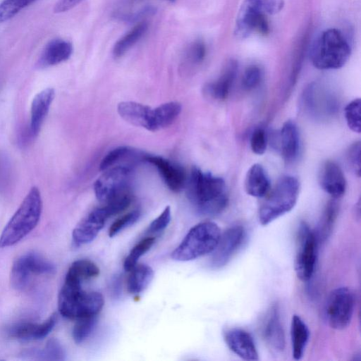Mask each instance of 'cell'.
I'll return each mask as SVG.
<instances>
[{"label":"cell","instance_id":"39","mask_svg":"<svg viewBox=\"0 0 361 361\" xmlns=\"http://www.w3.org/2000/svg\"><path fill=\"white\" fill-rule=\"evenodd\" d=\"M132 149L126 146H121L110 151L99 164L101 171H106L116 164L119 160L129 155Z\"/></svg>","mask_w":361,"mask_h":361},{"label":"cell","instance_id":"45","mask_svg":"<svg viewBox=\"0 0 361 361\" xmlns=\"http://www.w3.org/2000/svg\"><path fill=\"white\" fill-rule=\"evenodd\" d=\"M83 0H58L54 7V11L56 13H63L76 6Z\"/></svg>","mask_w":361,"mask_h":361},{"label":"cell","instance_id":"9","mask_svg":"<svg viewBox=\"0 0 361 361\" xmlns=\"http://www.w3.org/2000/svg\"><path fill=\"white\" fill-rule=\"evenodd\" d=\"M56 271L54 264L35 252L20 255L13 263L11 283L18 290H24L30 284L33 276L51 275Z\"/></svg>","mask_w":361,"mask_h":361},{"label":"cell","instance_id":"37","mask_svg":"<svg viewBox=\"0 0 361 361\" xmlns=\"http://www.w3.org/2000/svg\"><path fill=\"white\" fill-rule=\"evenodd\" d=\"M360 99H355L345 108V118L349 128L353 132L360 133L361 130Z\"/></svg>","mask_w":361,"mask_h":361},{"label":"cell","instance_id":"4","mask_svg":"<svg viewBox=\"0 0 361 361\" xmlns=\"http://www.w3.org/2000/svg\"><path fill=\"white\" fill-rule=\"evenodd\" d=\"M350 53V46L343 34L336 28H329L321 32L313 42L310 59L318 69H338L346 63Z\"/></svg>","mask_w":361,"mask_h":361},{"label":"cell","instance_id":"13","mask_svg":"<svg viewBox=\"0 0 361 361\" xmlns=\"http://www.w3.org/2000/svg\"><path fill=\"white\" fill-rule=\"evenodd\" d=\"M260 332L270 350L281 353L285 349V334L277 304L271 305L267 310L262 320Z\"/></svg>","mask_w":361,"mask_h":361},{"label":"cell","instance_id":"29","mask_svg":"<svg viewBox=\"0 0 361 361\" xmlns=\"http://www.w3.org/2000/svg\"><path fill=\"white\" fill-rule=\"evenodd\" d=\"M23 355L39 360H63L66 358L63 346L56 339H50L42 348L26 350Z\"/></svg>","mask_w":361,"mask_h":361},{"label":"cell","instance_id":"3","mask_svg":"<svg viewBox=\"0 0 361 361\" xmlns=\"http://www.w3.org/2000/svg\"><path fill=\"white\" fill-rule=\"evenodd\" d=\"M104 303L100 293L85 291L82 288L81 282L65 277L58 298L59 311L63 317L78 319L97 315Z\"/></svg>","mask_w":361,"mask_h":361},{"label":"cell","instance_id":"19","mask_svg":"<svg viewBox=\"0 0 361 361\" xmlns=\"http://www.w3.org/2000/svg\"><path fill=\"white\" fill-rule=\"evenodd\" d=\"M117 111L126 121L152 131L153 109L149 106L135 102H121Z\"/></svg>","mask_w":361,"mask_h":361},{"label":"cell","instance_id":"30","mask_svg":"<svg viewBox=\"0 0 361 361\" xmlns=\"http://www.w3.org/2000/svg\"><path fill=\"white\" fill-rule=\"evenodd\" d=\"M99 274V269L93 262L89 259H78L71 264L66 274V277L82 281L89 280Z\"/></svg>","mask_w":361,"mask_h":361},{"label":"cell","instance_id":"18","mask_svg":"<svg viewBox=\"0 0 361 361\" xmlns=\"http://www.w3.org/2000/svg\"><path fill=\"white\" fill-rule=\"evenodd\" d=\"M143 159L157 167L171 190L179 192L184 187L185 173L180 166L159 156L146 155Z\"/></svg>","mask_w":361,"mask_h":361},{"label":"cell","instance_id":"25","mask_svg":"<svg viewBox=\"0 0 361 361\" xmlns=\"http://www.w3.org/2000/svg\"><path fill=\"white\" fill-rule=\"evenodd\" d=\"M281 154L286 161H292L297 157L300 147L298 128L291 121H287L280 132Z\"/></svg>","mask_w":361,"mask_h":361},{"label":"cell","instance_id":"31","mask_svg":"<svg viewBox=\"0 0 361 361\" xmlns=\"http://www.w3.org/2000/svg\"><path fill=\"white\" fill-rule=\"evenodd\" d=\"M76 320L72 336L75 343L80 344L92 334L97 322V315L82 317Z\"/></svg>","mask_w":361,"mask_h":361},{"label":"cell","instance_id":"40","mask_svg":"<svg viewBox=\"0 0 361 361\" xmlns=\"http://www.w3.org/2000/svg\"><path fill=\"white\" fill-rule=\"evenodd\" d=\"M262 71L257 65H251L245 70L243 75L242 85L247 90L255 88L261 82Z\"/></svg>","mask_w":361,"mask_h":361},{"label":"cell","instance_id":"7","mask_svg":"<svg viewBox=\"0 0 361 361\" xmlns=\"http://www.w3.org/2000/svg\"><path fill=\"white\" fill-rule=\"evenodd\" d=\"M221 234L216 224L212 221L200 223L189 230L171 253V257L176 261L186 262L211 253L216 248Z\"/></svg>","mask_w":361,"mask_h":361},{"label":"cell","instance_id":"47","mask_svg":"<svg viewBox=\"0 0 361 361\" xmlns=\"http://www.w3.org/2000/svg\"><path fill=\"white\" fill-rule=\"evenodd\" d=\"M170 2H174L176 0H168Z\"/></svg>","mask_w":361,"mask_h":361},{"label":"cell","instance_id":"22","mask_svg":"<svg viewBox=\"0 0 361 361\" xmlns=\"http://www.w3.org/2000/svg\"><path fill=\"white\" fill-rule=\"evenodd\" d=\"M270 188V181L264 169L259 164H253L245 176L246 192L252 197H264Z\"/></svg>","mask_w":361,"mask_h":361},{"label":"cell","instance_id":"43","mask_svg":"<svg viewBox=\"0 0 361 361\" xmlns=\"http://www.w3.org/2000/svg\"><path fill=\"white\" fill-rule=\"evenodd\" d=\"M360 142H357L350 147L347 154L350 165L358 176L360 173Z\"/></svg>","mask_w":361,"mask_h":361},{"label":"cell","instance_id":"48","mask_svg":"<svg viewBox=\"0 0 361 361\" xmlns=\"http://www.w3.org/2000/svg\"><path fill=\"white\" fill-rule=\"evenodd\" d=\"M134 1H141V0H134Z\"/></svg>","mask_w":361,"mask_h":361},{"label":"cell","instance_id":"14","mask_svg":"<svg viewBox=\"0 0 361 361\" xmlns=\"http://www.w3.org/2000/svg\"><path fill=\"white\" fill-rule=\"evenodd\" d=\"M109 218L104 207L92 210L73 229L72 233L73 243L79 246L92 241Z\"/></svg>","mask_w":361,"mask_h":361},{"label":"cell","instance_id":"16","mask_svg":"<svg viewBox=\"0 0 361 361\" xmlns=\"http://www.w3.org/2000/svg\"><path fill=\"white\" fill-rule=\"evenodd\" d=\"M322 188L334 199L342 197L346 190V181L340 166L332 161H326L319 176Z\"/></svg>","mask_w":361,"mask_h":361},{"label":"cell","instance_id":"5","mask_svg":"<svg viewBox=\"0 0 361 361\" xmlns=\"http://www.w3.org/2000/svg\"><path fill=\"white\" fill-rule=\"evenodd\" d=\"M283 0H245L237 15L235 35L245 39L257 32L266 36L269 34L268 15L280 12Z\"/></svg>","mask_w":361,"mask_h":361},{"label":"cell","instance_id":"33","mask_svg":"<svg viewBox=\"0 0 361 361\" xmlns=\"http://www.w3.org/2000/svg\"><path fill=\"white\" fill-rule=\"evenodd\" d=\"M37 0H3L0 3V23L7 21Z\"/></svg>","mask_w":361,"mask_h":361},{"label":"cell","instance_id":"11","mask_svg":"<svg viewBox=\"0 0 361 361\" xmlns=\"http://www.w3.org/2000/svg\"><path fill=\"white\" fill-rule=\"evenodd\" d=\"M131 168L114 166L104 173L94 183V190L98 200L106 202L115 195L128 190Z\"/></svg>","mask_w":361,"mask_h":361},{"label":"cell","instance_id":"41","mask_svg":"<svg viewBox=\"0 0 361 361\" xmlns=\"http://www.w3.org/2000/svg\"><path fill=\"white\" fill-rule=\"evenodd\" d=\"M267 137L262 128H257L253 131L250 137V147L252 151L256 154H263L267 149Z\"/></svg>","mask_w":361,"mask_h":361},{"label":"cell","instance_id":"15","mask_svg":"<svg viewBox=\"0 0 361 361\" xmlns=\"http://www.w3.org/2000/svg\"><path fill=\"white\" fill-rule=\"evenodd\" d=\"M224 340L228 348L245 360H257L259 354L252 335L246 330L233 327L224 329Z\"/></svg>","mask_w":361,"mask_h":361},{"label":"cell","instance_id":"36","mask_svg":"<svg viewBox=\"0 0 361 361\" xmlns=\"http://www.w3.org/2000/svg\"><path fill=\"white\" fill-rule=\"evenodd\" d=\"M132 201V196L127 190L123 191L110 199L104 206V209L111 217L114 215L121 213L129 207Z\"/></svg>","mask_w":361,"mask_h":361},{"label":"cell","instance_id":"21","mask_svg":"<svg viewBox=\"0 0 361 361\" xmlns=\"http://www.w3.org/2000/svg\"><path fill=\"white\" fill-rule=\"evenodd\" d=\"M55 91L53 88H46L37 93L32 99L30 108V135L37 137L48 114L54 100Z\"/></svg>","mask_w":361,"mask_h":361},{"label":"cell","instance_id":"35","mask_svg":"<svg viewBox=\"0 0 361 361\" xmlns=\"http://www.w3.org/2000/svg\"><path fill=\"white\" fill-rule=\"evenodd\" d=\"M207 54V47L205 43L201 39H197L192 42L186 49L183 62L190 65H198L205 59Z\"/></svg>","mask_w":361,"mask_h":361},{"label":"cell","instance_id":"34","mask_svg":"<svg viewBox=\"0 0 361 361\" xmlns=\"http://www.w3.org/2000/svg\"><path fill=\"white\" fill-rule=\"evenodd\" d=\"M338 212V205L336 201L330 200L326 204L321 220L319 228V237L321 238H326L330 234L337 217Z\"/></svg>","mask_w":361,"mask_h":361},{"label":"cell","instance_id":"42","mask_svg":"<svg viewBox=\"0 0 361 361\" xmlns=\"http://www.w3.org/2000/svg\"><path fill=\"white\" fill-rule=\"evenodd\" d=\"M171 221V209L167 206L161 214L154 219L149 224L147 232L156 233L164 231L169 225Z\"/></svg>","mask_w":361,"mask_h":361},{"label":"cell","instance_id":"38","mask_svg":"<svg viewBox=\"0 0 361 361\" xmlns=\"http://www.w3.org/2000/svg\"><path fill=\"white\" fill-rule=\"evenodd\" d=\"M140 212L133 210L117 219L110 226L109 237H114L126 228L134 224L140 218Z\"/></svg>","mask_w":361,"mask_h":361},{"label":"cell","instance_id":"6","mask_svg":"<svg viewBox=\"0 0 361 361\" xmlns=\"http://www.w3.org/2000/svg\"><path fill=\"white\" fill-rule=\"evenodd\" d=\"M300 184L296 178L285 176L264 197L258 209L259 223L266 226L291 211L297 203Z\"/></svg>","mask_w":361,"mask_h":361},{"label":"cell","instance_id":"28","mask_svg":"<svg viewBox=\"0 0 361 361\" xmlns=\"http://www.w3.org/2000/svg\"><path fill=\"white\" fill-rule=\"evenodd\" d=\"M147 30V22L137 23L115 43L112 51L114 56L119 58L123 56L145 35Z\"/></svg>","mask_w":361,"mask_h":361},{"label":"cell","instance_id":"23","mask_svg":"<svg viewBox=\"0 0 361 361\" xmlns=\"http://www.w3.org/2000/svg\"><path fill=\"white\" fill-rule=\"evenodd\" d=\"M238 70L236 61L231 60L217 80L209 83L206 90L215 99H224L229 93Z\"/></svg>","mask_w":361,"mask_h":361},{"label":"cell","instance_id":"27","mask_svg":"<svg viewBox=\"0 0 361 361\" xmlns=\"http://www.w3.org/2000/svg\"><path fill=\"white\" fill-rule=\"evenodd\" d=\"M181 111V105L177 102L162 104L153 109L152 131L170 126Z\"/></svg>","mask_w":361,"mask_h":361},{"label":"cell","instance_id":"24","mask_svg":"<svg viewBox=\"0 0 361 361\" xmlns=\"http://www.w3.org/2000/svg\"><path fill=\"white\" fill-rule=\"evenodd\" d=\"M310 338V331L302 318L294 314L290 323L292 355L295 360H300L305 353Z\"/></svg>","mask_w":361,"mask_h":361},{"label":"cell","instance_id":"12","mask_svg":"<svg viewBox=\"0 0 361 361\" xmlns=\"http://www.w3.org/2000/svg\"><path fill=\"white\" fill-rule=\"evenodd\" d=\"M246 235L245 228L234 225L221 234L219 243L212 252L210 265L219 269L226 265L243 243Z\"/></svg>","mask_w":361,"mask_h":361},{"label":"cell","instance_id":"1","mask_svg":"<svg viewBox=\"0 0 361 361\" xmlns=\"http://www.w3.org/2000/svg\"><path fill=\"white\" fill-rule=\"evenodd\" d=\"M187 194L197 210L206 216L220 214L228 203L224 180L209 173H204L196 166L191 170Z\"/></svg>","mask_w":361,"mask_h":361},{"label":"cell","instance_id":"44","mask_svg":"<svg viewBox=\"0 0 361 361\" xmlns=\"http://www.w3.org/2000/svg\"><path fill=\"white\" fill-rule=\"evenodd\" d=\"M155 13L156 8L154 6H149L145 7L144 8L134 13L126 15L123 16V18L126 22L133 23L142 19L145 17L154 15Z\"/></svg>","mask_w":361,"mask_h":361},{"label":"cell","instance_id":"32","mask_svg":"<svg viewBox=\"0 0 361 361\" xmlns=\"http://www.w3.org/2000/svg\"><path fill=\"white\" fill-rule=\"evenodd\" d=\"M154 242L155 238L154 237H147L137 243L124 261L123 268L125 271H130L137 264L139 258L152 247Z\"/></svg>","mask_w":361,"mask_h":361},{"label":"cell","instance_id":"10","mask_svg":"<svg viewBox=\"0 0 361 361\" xmlns=\"http://www.w3.org/2000/svg\"><path fill=\"white\" fill-rule=\"evenodd\" d=\"M355 297L352 289L338 287L329 295L325 304V317L331 328L343 330L350 324L354 313Z\"/></svg>","mask_w":361,"mask_h":361},{"label":"cell","instance_id":"17","mask_svg":"<svg viewBox=\"0 0 361 361\" xmlns=\"http://www.w3.org/2000/svg\"><path fill=\"white\" fill-rule=\"evenodd\" d=\"M57 321L56 313L41 323L20 322L9 327L10 336L23 340H38L46 337L54 329Z\"/></svg>","mask_w":361,"mask_h":361},{"label":"cell","instance_id":"26","mask_svg":"<svg viewBox=\"0 0 361 361\" xmlns=\"http://www.w3.org/2000/svg\"><path fill=\"white\" fill-rule=\"evenodd\" d=\"M128 272L127 289L131 294H139L142 292L154 277L152 268L145 264H136Z\"/></svg>","mask_w":361,"mask_h":361},{"label":"cell","instance_id":"46","mask_svg":"<svg viewBox=\"0 0 361 361\" xmlns=\"http://www.w3.org/2000/svg\"><path fill=\"white\" fill-rule=\"evenodd\" d=\"M111 290L114 297L117 298L121 295V280L120 276L116 275L111 280Z\"/></svg>","mask_w":361,"mask_h":361},{"label":"cell","instance_id":"20","mask_svg":"<svg viewBox=\"0 0 361 361\" xmlns=\"http://www.w3.org/2000/svg\"><path fill=\"white\" fill-rule=\"evenodd\" d=\"M72 44L61 38L49 41L42 50L37 62V67L44 68L67 61L73 53Z\"/></svg>","mask_w":361,"mask_h":361},{"label":"cell","instance_id":"2","mask_svg":"<svg viewBox=\"0 0 361 361\" xmlns=\"http://www.w3.org/2000/svg\"><path fill=\"white\" fill-rule=\"evenodd\" d=\"M42 212L41 193L33 186L2 231L0 247L12 246L28 235L39 223Z\"/></svg>","mask_w":361,"mask_h":361},{"label":"cell","instance_id":"8","mask_svg":"<svg viewBox=\"0 0 361 361\" xmlns=\"http://www.w3.org/2000/svg\"><path fill=\"white\" fill-rule=\"evenodd\" d=\"M317 237L306 222H301L296 235L294 268L297 277L307 282L312 277L317 257Z\"/></svg>","mask_w":361,"mask_h":361}]
</instances>
